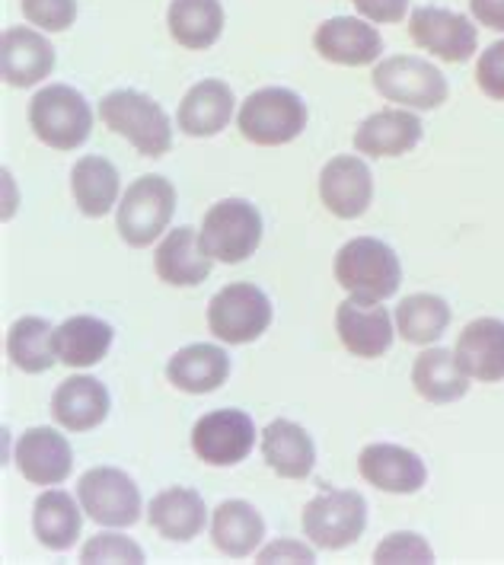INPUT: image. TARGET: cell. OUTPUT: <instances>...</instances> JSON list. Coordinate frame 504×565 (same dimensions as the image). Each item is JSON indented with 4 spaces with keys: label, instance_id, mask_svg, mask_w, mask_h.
<instances>
[{
    "label": "cell",
    "instance_id": "52a82bcc",
    "mask_svg": "<svg viewBox=\"0 0 504 565\" xmlns=\"http://www.w3.org/2000/svg\"><path fill=\"white\" fill-rule=\"evenodd\" d=\"M374 87L377 93L412 113H431L444 106L450 87L441 67L416 55H393L374 67Z\"/></svg>",
    "mask_w": 504,
    "mask_h": 565
},
{
    "label": "cell",
    "instance_id": "f35d334b",
    "mask_svg": "<svg viewBox=\"0 0 504 565\" xmlns=\"http://www.w3.org/2000/svg\"><path fill=\"white\" fill-rule=\"evenodd\" d=\"M256 559H259V563H313V559H317V553H313L307 543H300V540L278 536L271 546L259 550V556H256Z\"/></svg>",
    "mask_w": 504,
    "mask_h": 565
},
{
    "label": "cell",
    "instance_id": "44dd1931",
    "mask_svg": "<svg viewBox=\"0 0 504 565\" xmlns=\"http://www.w3.org/2000/svg\"><path fill=\"white\" fill-rule=\"evenodd\" d=\"M421 119L412 109H380L374 116L357 125L355 150L364 157L384 160V157H403L409 150H416L421 141Z\"/></svg>",
    "mask_w": 504,
    "mask_h": 565
},
{
    "label": "cell",
    "instance_id": "d590c367",
    "mask_svg": "<svg viewBox=\"0 0 504 565\" xmlns=\"http://www.w3.org/2000/svg\"><path fill=\"white\" fill-rule=\"evenodd\" d=\"M374 563H435V550L416 531H399L374 550Z\"/></svg>",
    "mask_w": 504,
    "mask_h": 565
},
{
    "label": "cell",
    "instance_id": "2e32d148",
    "mask_svg": "<svg viewBox=\"0 0 504 565\" xmlns=\"http://www.w3.org/2000/svg\"><path fill=\"white\" fill-rule=\"evenodd\" d=\"M357 470L374 489L389 495H416L428 482L425 460L416 450L399 445H367L357 457Z\"/></svg>",
    "mask_w": 504,
    "mask_h": 565
},
{
    "label": "cell",
    "instance_id": "5bb4252c",
    "mask_svg": "<svg viewBox=\"0 0 504 565\" xmlns=\"http://www.w3.org/2000/svg\"><path fill=\"white\" fill-rule=\"evenodd\" d=\"M313 49L320 58L342 67H367L380 58L384 35L364 17H332L313 32Z\"/></svg>",
    "mask_w": 504,
    "mask_h": 565
},
{
    "label": "cell",
    "instance_id": "4fadbf2b",
    "mask_svg": "<svg viewBox=\"0 0 504 565\" xmlns=\"http://www.w3.org/2000/svg\"><path fill=\"white\" fill-rule=\"evenodd\" d=\"M335 332L355 358H384L396 335V320L377 300L345 298L335 310Z\"/></svg>",
    "mask_w": 504,
    "mask_h": 565
},
{
    "label": "cell",
    "instance_id": "5b68a950",
    "mask_svg": "<svg viewBox=\"0 0 504 565\" xmlns=\"http://www.w3.org/2000/svg\"><path fill=\"white\" fill-rule=\"evenodd\" d=\"M176 214V185L160 173L135 179L119 202L116 231L128 246H150L163 237Z\"/></svg>",
    "mask_w": 504,
    "mask_h": 565
},
{
    "label": "cell",
    "instance_id": "ac0fdd59",
    "mask_svg": "<svg viewBox=\"0 0 504 565\" xmlns=\"http://www.w3.org/2000/svg\"><path fill=\"white\" fill-rule=\"evenodd\" d=\"M55 71V45L32 26H10L0 39V74L10 87H35Z\"/></svg>",
    "mask_w": 504,
    "mask_h": 565
},
{
    "label": "cell",
    "instance_id": "60d3db41",
    "mask_svg": "<svg viewBox=\"0 0 504 565\" xmlns=\"http://www.w3.org/2000/svg\"><path fill=\"white\" fill-rule=\"evenodd\" d=\"M470 13L479 26L504 32V0H470Z\"/></svg>",
    "mask_w": 504,
    "mask_h": 565
},
{
    "label": "cell",
    "instance_id": "4316f807",
    "mask_svg": "<svg viewBox=\"0 0 504 565\" xmlns=\"http://www.w3.org/2000/svg\"><path fill=\"white\" fill-rule=\"evenodd\" d=\"M266 536V521L256 508L243 499L221 502L211 514V543L217 553L230 559H246L259 553V543Z\"/></svg>",
    "mask_w": 504,
    "mask_h": 565
},
{
    "label": "cell",
    "instance_id": "f546056e",
    "mask_svg": "<svg viewBox=\"0 0 504 565\" xmlns=\"http://www.w3.org/2000/svg\"><path fill=\"white\" fill-rule=\"evenodd\" d=\"M112 339H116V329L106 320L81 313V317H71L61 327H55V352H58L61 364L81 371V367L99 364L109 355Z\"/></svg>",
    "mask_w": 504,
    "mask_h": 565
},
{
    "label": "cell",
    "instance_id": "d6986e66",
    "mask_svg": "<svg viewBox=\"0 0 504 565\" xmlns=\"http://www.w3.org/2000/svg\"><path fill=\"white\" fill-rule=\"evenodd\" d=\"M453 355L470 381L479 384H498L504 381V320L498 317H479L467 323Z\"/></svg>",
    "mask_w": 504,
    "mask_h": 565
},
{
    "label": "cell",
    "instance_id": "ab89813d",
    "mask_svg": "<svg viewBox=\"0 0 504 565\" xmlns=\"http://www.w3.org/2000/svg\"><path fill=\"white\" fill-rule=\"evenodd\" d=\"M357 13L371 23H399L409 13V0H352Z\"/></svg>",
    "mask_w": 504,
    "mask_h": 565
},
{
    "label": "cell",
    "instance_id": "ffe728a7",
    "mask_svg": "<svg viewBox=\"0 0 504 565\" xmlns=\"http://www.w3.org/2000/svg\"><path fill=\"white\" fill-rule=\"evenodd\" d=\"M211 266L214 259L205 253L202 234H195V227L170 231L153 253V268L160 281L173 288H199L202 281H208Z\"/></svg>",
    "mask_w": 504,
    "mask_h": 565
},
{
    "label": "cell",
    "instance_id": "f1b7e54d",
    "mask_svg": "<svg viewBox=\"0 0 504 565\" xmlns=\"http://www.w3.org/2000/svg\"><path fill=\"white\" fill-rule=\"evenodd\" d=\"M412 387L421 399L435 406H447L470 393V377L450 349L428 345L412 364Z\"/></svg>",
    "mask_w": 504,
    "mask_h": 565
},
{
    "label": "cell",
    "instance_id": "e575fe53",
    "mask_svg": "<svg viewBox=\"0 0 504 565\" xmlns=\"http://www.w3.org/2000/svg\"><path fill=\"white\" fill-rule=\"evenodd\" d=\"M144 550L121 534H96L84 543L81 563H144Z\"/></svg>",
    "mask_w": 504,
    "mask_h": 565
},
{
    "label": "cell",
    "instance_id": "ba28073f",
    "mask_svg": "<svg viewBox=\"0 0 504 565\" xmlns=\"http://www.w3.org/2000/svg\"><path fill=\"white\" fill-rule=\"evenodd\" d=\"M271 327V300L249 281L221 288L208 303V329L227 345H249Z\"/></svg>",
    "mask_w": 504,
    "mask_h": 565
},
{
    "label": "cell",
    "instance_id": "836d02e7",
    "mask_svg": "<svg viewBox=\"0 0 504 565\" xmlns=\"http://www.w3.org/2000/svg\"><path fill=\"white\" fill-rule=\"evenodd\" d=\"M450 303L438 295H409L399 300L393 320H396V332L409 342V345H435L450 327Z\"/></svg>",
    "mask_w": 504,
    "mask_h": 565
},
{
    "label": "cell",
    "instance_id": "603a6c76",
    "mask_svg": "<svg viewBox=\"0 0 504 565\" xmlns=\"http://www.w3.org/2000/svg\"><path fill=\"white\" fill-rule=\"evenodd\" d=\"M109 390L103 381L87 377V374H77V377H67L55 396H52V418L58 422L64 431H89L96 425H103L109 416Z\"/></svg>",
    "mask_w": 504,
    "mask_h": 565
},
{
    "label": "cell",
    "instance_id": "6da1fadb",
    "mask_svg": "<svg viewBox=\"0 0 504 565\" xmlns=\"http://www.w3.org/2000/svg\"><path fill=\"white\" fill-rule=\"evenodd\" d=\"M335 281L348 298L384 303L403 285V266L384 239L357 237L335 253Z\"/></svg>",
    "mask_w": 504,
    "mask_h": 565
},
{
    "label": "cell",
    "instance_id": "83f0119b",
    "mask_svg": "<svg viewBox=\"0 0 504 565\" xmlns=\"http://www.w3.org/2000/svg\"><path fill=\"white\" fill-rule=\"evenodd\" d=\"M84 505L81 499L61 492V489H49L35 499V508H32V531H35V540L52 550V553H64L71 550L77 540H81V531H84Z\"/></svg>",
    "mask_w": 504,
    "mask_h": 565
},
{
    "label": "cell",
    "instance_id": "9c48e42d",
    "mask_svg": "<svg viewBox=\"0 0 504 565\" xmlns=\"http://www.w3.org/2000/svg\"><path fill=\"white\" fill-rule=\"evenodd\" d=\"M367 527V502L355 489H332L303 508V534L320 550H345Z\"/></svg>",
    "mask_w": 504,
    "mask_h": 565
},
{
    "label": "cell",
    "instance_id": "d6a6232c",
    "mask_svg": "<svg viewBox=\"0 0 504 565\" xmlns=\"http://www.w3.org/2000/svg\"><path fill=\"white\" fill-rule=\"evenodd\" d=\"M7 358L23 374H45L58 364L55 327L42 317H20L7 332Z\"/></svg>",
    "mask_w": 504,
    "mask_h": 565
},
{
    "label": "cell",
    "instance_id": "7c38bea8",
    "mask_svg": "<svg viewBox=\"0 0 504 565\" xmlns=\"http://www.w3.org/2000/svg\"><path fill=\"white\" fill-rule=\"evenodd\" d=\"M256 445V425L243 409H214L192 428V450L208 467H237Z\"/></svg>",
    "mask_w": 504,
    "mask_h": 565
},
{
    "label": "cell",
    "instance_id": "9a60e30c",
    "mask_svg": "<svg viewBox=\"0 0 504 565\" xmlns=\"http://www.w3.org/2000/svg\"><path fill=\"white\" fill-rule=\"evenodd\" d=\"M320 199L335 217L355 221L374 202V177L371 167L355 153L332 157L320 173Z\"/></svg>",
    "mask_w": 504,
    "mask_h": 565
},
{
    "label": "cell",
    "instance_id": "e0dca14e",
    "mask_svg": "<svg viewBox=\"0 0 504 565\" xmlns=\"http://www.w3.org/2000/svg\"><path fill=\"white\" fill-rule=\"evenodd\" d=\"M17 470L32 486H61L74 470V450L58 428H30L20 435L13 450Z\"/></svg>",
    "mask_w": 504,
    "mask_h": 565
},
{
    "label": "cell",
    "instance_id": "3957f363",
    "mask_svg": "<svg viewBox=\"0 0 504 565\" xmlns=\"http://www.w3.org/2000/svg\"><path fill=\"white\" fill-rule=\"evenodd\" d=\"M237 128L249 145L281 148L300 138V131L307 128V106L294 89L262 87L249 93L246 103H239Z\"/></svg>",
    "mask_w": 504,
    "mask_h": 565
},
{
    "label": "cell",
    "instance_id": "cb8c5ba5",
    "mask_svg": "<svg viewBox=\"0 0 504 565\" xmlns=\"http://www.w3.org/2000/svg\"><path fill=\"white\" fill-rule=\"evenodd\" d=\"M237 109V96L224 81H202L189 89L179 103L176 121L189 138H211L224 131Z\"/></svg>",
    "mask_w": 504,
    "mask_h": 565
},
{
    "label": "cell",
    "instance_id": "484cf974",
    "mask_svg": "<svg viewBox=\"0 0 504 565\" xmlns=\"http://www.w3.org/2000/svg\"><path fill=\"white\" fill-rule=\"evenodd\" d=\"M167 377L182 393L205 396V393H214V390L227 384V377H230V355L221 345H211V342L185 345V349H179L176 355L170 358Z\"/></svg>",
    "mask_w": 504,
    "mask_h": 565
},
{
    "label": "cell",
    "instance_id": "1f68e13d",
    "mask_svg": "<svg viewBox=\"0 0 504 565\" xmlns=\"http://www.w3.org/2000/svg\"><path fill=\"white\" fill-rule=\"evenodd\" d=\"M224 7L221 0H173L167 10V26L182 49L205 52L224 32Z\"/></svg>",
    "mask_w": 504,
    "mask_h": 565
},
{
    "label": "cell",
    "instance_id": "8992f818",
    "mask_svg": "<svg viewBox=\"0 0 504 565\" xmlns=\"http://www.w3.org/2000/svg\"><path fill=\"white\" fill-rule=\"evenodd\" d=\"M202 246L214 263H246L262 243V214L246 199H224L202 221Z\"/></svg>",
    "mask_w": 504,
    "mask_h": 565
},
{
    "label": "cell",
    "instance_id": "d4e9b609",
    "mask_svg": "<svg viewBox=\"0 0 504 565\" xmlns=\"http://www.w3.org/2000/svg\"><path fill=\"white\" fill-rule=\"evenodd\" d=\"M262 457L268 470L281 479H307L317 467V445L303 425L291 418H275L262 431Z\"/></svg>",
    "mask_w": 504,
    "mask_h": 565
},
{
    "label": "cell",
    "instance_id": "74e56055",
    "mask_svg": "<svg viewBox=\"0 0 504 565\" xmlns=\"http://www.w3.org/2000/svg\"><path fill=\"white\" fill-rule=\"evenodd\" d=\"M475 84L489 96L504 103V39L492 42L475 61Z\"/></svg>",
    "mask_w": 504,
    "mask_h": 565
},
{
    "label": "cell",
    "instance_id": "30bf717a",
    "mask_svg": "<svg viewBox=\"0 0 504 565\" xmlns=\"http://www.w3.org/2000/svg\"><path fill=\"white\" fill-rule=\"evenodd\" d=\"M77 499L99 527H135L141 521V492L135 479L116 467H93L77 482Z\"/></svg>",
    "mask_w": 504,
    "mask_h": 565
},
{
    "label": "cell",
    "instance_id": "8fae6325",
    "mask_svg": "<svg viewBox=\"0 0 504 565\" xmlns=\"http://www.w3.org/2000/svg\"><path fill=\"white\" fill-rule=\"evenodd\" d=\"M409 35L418 49L435 58L463 64L475 55L479 32L470 17L447 10V7H418L409 17Z\"/></svg>",
    "mask_w": 504,
    "mask_h": 565
},
{
    "label": "cell",
    "instance_id": "7a4b0ae2",
    "mask_svg": "<svg viewBox=\"0 0 504 565\" xmlns=\"http://www.w3.org/2000/svg\"><path fill=\"white\" fill-rule=\"evenodd\" d=\"M99 119L109 131L128 138L138 153L163 157L173 148V125L157 99L138 89H112L99 99Z\"/></svg>",
    "mask_w": 504,
    "mask_h": 565
},
{
    "label": "cell",
    "instance_id": "7402d4cb",
    "mask_svg": "<svg viewBox=\"0 0 504 565\" xmlns=\"http://www.w3.org/2000/svg\"><path fill=\"white\" fill-rule=\"evenodd\" d=\"M150 527L163 540L173 543H189L205 531L208 524V505L195 489L185 486H170L160 495H153L148 505Z\"/></svg>",
    "mask_w": 504,
    "mask_h": 565
},
{
    "label": "cell",
    "instance_id": "4dcf8cb0",
    "mask_svg": "<svg viewBox=\"0 0 504 565\" xmlns=\"http://www.w3.org/2000/svg\"><path fill=\"white\" fill-rule=\"evenodd\" d=\"M119 170L106 157H81L71 170V192L87 217H106L119 205Z\"/></svg>",
    "mask_w": 504,
    "mask_h": 565
},
{
    "label": "cell",
    "instance_id": "277c9868",
    "mask_svg": "<svg viewBox=\"0 0 504 565\" xmlns=\"http://www.w3.org/2000/svg\"><path fill=\"white\" fill-rule=\"evenodd\" d=\"M30 125L45 148L77 150L93 131V109L81 89L49 84L30 99Z\"/></svg>",
    "mask_w": 504,
    "mask_h": 565
},
{
    "label": "cell",
    "instance_id": "8d00e7d4",
    "mask_svg": "<svg viewBox=\"0 0 504 565\" xmlns=\"http://www.w3.org/2000/svg\"><path fill=\"white\" fill-rule=\"evenodd\" d=\"M23 17L42 32H64L77 20V0H23Z\"/></svg>",
    "mask_w": 504,
    "mask_h": 565
}]
</instances>
